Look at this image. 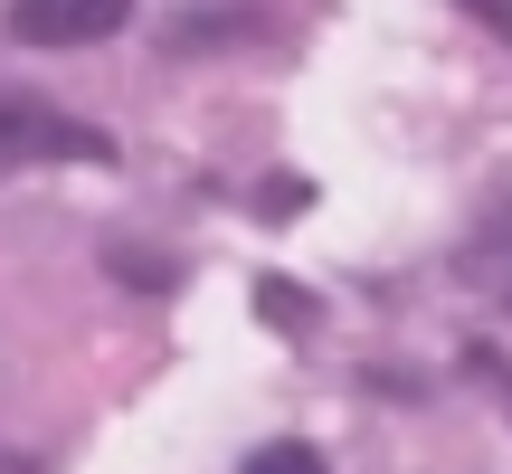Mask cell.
<instances>
[{
	"label": "cell",
	"instance_id": "cell-1",
	"mask_svg": "<svg viewBox=\"0 0 512 474\" xmlns=\"http://www.w3.org/2000/svg\"><path fill=\"white\" fill-rule=\"evenodd\" d=\"M0 162H114V133H95L86 114H57L48 95L0 86Z\"/></svg>",
	"mask_w": 512,
	"mask_h": 474
},
{
	"label": "cell",
	"instance_id": "cell-2",
	"mask_svg": "<svg viewBox=\"0 0 512 474\" xmlns=\"http://www.w3.org/2000/svg\"><path fill=\"white\" fill-rule=\"evenodd\" d=\"M133 19V0H10V38L19 48H95Z\"/></svg>",
	"mask_w": 512,
	"mask_h": 474
},
{
	"label": "cell",
	"instance_id": "cell-3",
	"mask_svg": "<svg viewBox=\"0 0 512 474\" xmlns=\"http://www.w3.org/2000/svg\"><path fill=\"white\" fill-rule=\"evenodd\" d=\"M238 474H332L323 465V446H304V437H285V446H256V456Z\"/></svg>",
	"mask_w": 512,
	"mask_h": 474
},
{
	"label": "cell",
	"instance_id": "cell-4",
	"mask_svg": "<svg viewBox=\"0 0 512 474\" xmlns=\"http://www.w3.org/2000/svg\"><path fill=\"white\" fill-rule=\"evenodd\" d=\"M256 313H275L285 332H304V323H313V294H304V285H275V275H266V285H256Z\"/></svg>",
	"mask_w": 512,
	"mask_h": 474
},
{
	"label": "cell",
	"instance_id": "cell-5",
	"mask_svg": "<svg viewBox=\"0 0 512 474\" xmlns=\"http://www.w3.org/2000/svg\"><path fill=\"white\" fill-rule=\"evenodd\" d=\"M105 275H114V285H152V294L171 285V266H162V256H133V247H105Z\"/></svg>",
	"mask_w": 512,
	"mask_h": 474
},
{
	"label": "cell",
	"instance_id": "cell-6",
	"mask_svg": "<svg viewBox=\"0 0 512 474\" xmlns=\"http://www.w3.org/2000/svg\"><path fill=\"white\" fill-rule=\"evenodd\" d=\"M503 237H512V190H494V209L475 219V247H503Z\"/></svg>",
	"mask_w": 512,
	"mask_h": 474
},
{
	"label": "cell",
	"instance_id": "cell-7",
	"mask_svg": "<svg viewBox=\"0 0 512 474\" xmlns=\"http://www.w3.org/2000/svg\"><path fill=\"white\" fill-rule=\"evenodd\" d=\"M456 10H465V19H484L494 38H512V0H456Z\"/></svg>",
	"mask_w": 512,
	"mask_h": 474
},
{
	"label": "cell",
	"instance_id": "cell-8",
	"mask_svg": "<svg viewBox=\"0 0 512 474\" xmlns=\"http://www.w3.org/2000/svg\"><path fill=\"white\" fill-rule=\"evenodd\" d=\"M503 418H512V380H503Z\"/></svg>",
	"mask_w": 512,
	"mask_h": 474
},
{
	"label": "cell",
	"instance_id": "cell-9",
	"mask_svg": "<svg viewBox=\"0 0 512 474\" xmlns=\"http://www.w3.org/2000/svg\"><path fill=\"white\" fill-rule=\"evenodd\" d=\"M503 313H512V285H503Z\"/></svg>",
	"mask_w": 512,
	"mask_h": 474
}]
</instances>
